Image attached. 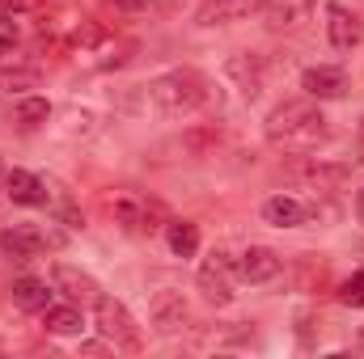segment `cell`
<instances>
[{"instance_id":"7","label":"cell","mask_w":364,"mask_h":359,"mask_svg":"<svg viewBox=\"0 0 364 359\" xmlns=\"http://www.w3.org/2000/svg\"><path fill=\"white\" fill-rule=\"evenodd\" d=\"M233 263H237V279H246V283H272L284 267L272 245H246Z\"/></svg>"},{"instance_id":"8","label":"cell","mask_w":364,"mask_h":359,"mask_svg":"<svg viewBox=\"0 0 364 359\" xmlns=\"http://www.w3.org/2000/svg\"><path fill=\"white\" fill-rule=\"evenodd\" d=\"M326 38H331V47H339V51H356L364 43V21L352 9L331 4V9H326Z\"/></svg>"},{"instance_id":"10","label":"cell","mask_w":364,"mask_h":359,"mask_svg":"<svg viewBox=\"0 0 364 359\" xmlns=\"http://www.w3.org/2000/svg\"><path fill=\"white\" fill-rule=\"evenodd\" d=\"M259 9H267V0H203L195 21L199 26H229V21H242Z\"/></svg>"},{"instance_id":"14","label":"cell","mask_w":364,"mask_h":359,"mask_svg":"<svg viewBox=\"0 0 364 359\" xmlns=\"http://www.w3.org/2000/svg\"><path fill=\"white\" fill-rule=\"evenodd\" d=\"M47 182L34 178L30 170H9V199L21 203V207H43L47 203Z\"/></svg>"},{"instance_id":"3","label":"cell","mask_w":364,"mask_h":359,"mask_svg":"<svg viewBox=\"0 0 364 359\" xmlns=\"http://www.w3.org/2000/svg\"><path fill=\"white\" fill-rule=\"evenodd\" d=\"M93 326H97V334H102L114 351H140V347H144L132 309H127L123 300H114V296H97V300H93Z\"/></svg>"},{"instance_id":"4","label":"cell","mask_w":364,"mask_h":359,"mask_svg":"<svg viewBox=\"0 0 364 359\" xmlns=\"http://www.w3.org/2000/svg\"><path fill=\"white\" fill-rule=\"evenodd\" d=\"M64 245V233H55L51 224H13V228H0V254L26 263V258H38L47 250H60Z\"/></svg>"},{"instance_id":"6","label":"cell","mask_w":364,"mask_h":359,"mask_svg":"<svg viewBox=\"0 0 364 359\" xmlns=\"http://www.w3.org/2000/svg\"><path fill=\"white\" fill-rule=\"evenodd\" d=\"M110 216H114V224L127 228V233H153V228L166 220V207H161L157 199L136 194V190H119V194L110 199Z\"/></svg>"},{"instance_id":"15","label":"cell","mask_w":364,"mask_h":359,"mask_svg":"<svg viewBox=\"0 0 364 359\" xmlns=\"http://www.w3.org/2000/svg\"><path fill=\"white\" fill-rule=\"evenodd\" d=\"M43 326H47L51 334H64V338H68V334H81V330H85V313H81L77 300H68V304H55V300H51V304L43 309Z\"/></svg>"},{"instance_id":"12","label":"cell","mask_w":364,"mask_h":359,"mask_svg":"<svg viewBox=\"0 0 364 359\" xmlns=\"http://www.w3.org/2000/svg\"><path fill=\"white\" fill-rule=\"evenodd\" d=\"M263 220L275 224V228H301L309 220V207L301 199H292V194H272L263 203Z\"/></svg>"},{"instance_id":"2","label":"cell","mask_w":364,"mask_h":359,"mask_svg":"<svg viewBox=\"0 0 364 359\" xmlns=\"http://www.w3.org/2000/svg\"><path fill=\"white\" fill-rule=\"evenodd\" d=\"M144 93H149V106L161 118H186L208 101V81L195 68H170V72L153 77L144 85Z\"/></svg>"},{"instance_id":"25","label":"cell","mask_w":364,"mask_h":359,"mask_svg":"<svg viewBox=\"0 0 364 359\" xmlns=\"http://www.w3.org/2000/svg\"><path fill=\"white\" fill-rule=\"evenodd\" d=\"M356 207H360V216H364V190H360V199H356Z\"/></svg>"},{"instance_id":"21","label":"cell","mask_w":364,"mask_h":359,"mask_svg":"<svg viewBox=\"0 0 364 359\" xmlns=\"http://www.w3.org/2000/svg\"><path fill=\"white\" fill-rule=\"evenodd\" d=\"M21 43V30H17V17H0V55H13Z\"/></svg>"},{"instance_id":"1","label":"cell","mask_w":364,"mask_h":359,"mask_svg":"<svg viewBox=\"0 0 364 359\" xmlns=\"http://www.w3.org/2000/svg\"><path fill=\"white\" fill-rule=\"evenodd\" d=\"M263 127H267V140L284 153H309L318 140H326V114L314 106V97L279 101Z\"/></svg>"},{"instance_id":"18","label":"cell","mask_w":364,"mask_h":359,"mask_svg":"<svg viewBox=\"0 0 364 359\" xmlns=\"http://www.w3.org/2000/svg\"><path fill=\"white\" fill-rule=\"evenodd\" d=\"M229 72L242 77V93H246V97L259 93V60H255V55H233V60H229Z\"/></svg>"},{"instance_id":"23","label":"cell","mask_w":364,"mask_h":359,"mask_svg":"<svg viewBox=\"0 0 364 359\" xmlns=\"http://www.w3.org/2000/svg\"><path fill=\"white\" fill-rule=\"evenodd\" d=\"M0 203H9V165L0 161Z\"/></svg>"},{"instance_id":"24","label":"cell","mask_w":364,"mask_h":359,"mask_svg":"<svg viewBox=\"0 0 364 359\" xmlns=\"http://www.w3.org/2000/svg\"><path fill=\"white\" fill-rule=\"evenodd\" d=\"M114 4H119V9H127V13H136V9H149L153 0H114Z\"/></svg>"},{"instance_id":"20","label":"cell","mask_w":364,"mask_h":359,"mask_svg":"<svg viewBox=\"0 0 364 359\" xmlns=\"http://www.w3.org/2000/svg\"><path fill=\"white\" fill-rule=\"evenodd\" d=\"M339 300H343L348 309H364V270H356L352 279H343V287H339Z\"/></svg>"},{"instance_id":"17","label":"cell","mask_w":364,"mask_h":359,"mask_svg":"<svg viewBox=\"0 0 364 359\" xmlns=\"http://www.w3.org/2000/svg\"><path fill=\"white\" fill-rule=\"evenodd\" d=\"M166 245L178 258H195L199 254V224H191V220H166Z\"/></svg>"},{"instance_id":"16","label":"cell","mask_w":364,"mask_h":359,"mask_svg":"<svg viewBox=\"0 0 364 359\" xmlns=\"http://www.w3.org/2000/svg\"><path fill=\"white\" fill-rule=\"evenodd\" d=\"M51 287H47V279H34V275H21V279H13V300H17V309H26V313H43L47 304H51Z\"/></svg>"},{"instance_id":"11","label":"cell","mask_w":364,"mask_h":359,"mask_svg":"<svg viewBox=\"0 0 364 359\" xmlns=\"http://www.w3.org/2000/svg\"><path fill=\"white\" fill-rule=\"evenodd\" d=\"M149 313H153V326L166 330V334H174V330H182L191 321V309H186V300H182L178 292H157Z\"/></svg>"},{"instance_id":"13","label":"cell","mask_w":364,"mask_h":359,"mask_svg":"<svg viewBox=\"0 0 364 359\" xmlns=\"http://www.w3.org/2000/svg\"><path fill=\"white\" fill-rule=\"evenodd\" d=\"M55 287H64V296L77 300V304H93L102 296L97 279L85 275V270H77V267H55Z\"/></svg>"},{"instance_id":"9","label":"cell","mask_w":364,"mask_h":359,"mask_svg":"<svg viewBox=\"0 0 364 359\" xmlns=\"http://www.w3.org/2000/svg\"><path fill=\"white\" fill-rule=\"evenodd\" d=\"M301 89L309 93L314 101H339V97L348 93V72H343V68H331V64L305 68V77H301Z\"/></svg>"},{"instance_id":"22","label":"cell","mask_w":364,"mask_h":359,"mask_svg":"<svg viewBox=\"0 0 364 359\" xmlns=\"http://www.w3.org/2000/svg\"><path fill=\"white\" fill-rule=\"evenodd\" d=\"M43 0H0V17H21V13H34Z\"/></svg>"},{"instance_id":"19","label":"cell","mask_w":364,"mask_h":359,"mask_svg":"<svg viewBox=\"0 0 364 359\" xmlns=\"http://www.w3.org/2000/svg\"><path fill=\"white\" fill-rule=\"evenodd\" d=\"M17 118H21L26 127H43V123L51 118V101H47V97H21V101H17Z\"/></svg>"},{"instance_id":"5","label":"cell","mask_w":364,"mask_h":359,"mask_svg":"<svg viewBox=\"0 0 364 359\" xmlns=\"http://www.w3.org/2000/svg\"><path fill=\"white\" fill-rule=\"evenodd\" d=\"M195 283H199V292H203L208 304L225 309V304H233V296H237V292H233V283H237V263H233L225 250H212V254L199 263Z\"/></svg>"}]
</instances>
